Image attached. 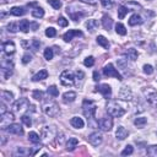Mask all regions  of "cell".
Instances as JSON below:
<instances>
[{
	"instance_id": "1",
	"label": "cell",
	"mask_w": 157,
	"mask_h": 157,
	"mask_svg": "<svg viewBox=\"0 0 157 157\" xmlns=\"http://www.w3.org/2000/svg\"><path fill=\"white\" fill-rule=\"evenodd\" d=\"M82 110H83V114L87 119H93L94 114H96V110H97V105L93 101L85 99L83 103H82Z\"/></svg>"
},
{
	"instance_id": "2",
	"label": "cell",
	"mask_w": 157,
	"mask_h": 157,
	"mask_svg": "<svg viewBox=\"0 0 157 157\" xmlns=\"http://www.w3.org/2000/svg\"><path fill=\"white\" fill-rule=\"evenodd\" d=\"M13 72V64L12 61H10V59H5L2 58L1 60V76L4 77V80L9 78Z\"/></svg>"
},
{
	"instance_id": "3",
	"label": "cell",
	"mask_w": 157,
	"mask_h": 157,
	"mask_svg": "<svg viewBox=\"0 0 157 157\" xmlns=\"http://www.w3.org/2000/svg\"><path fill=\"white\" fill-rule=\"evenodd\" d=\"M107 112H108V114H109L110 117L119 118V117L124 115L125 109H124V108H121V107H120L119 104H117L115 102H113V103H110V104H108V105H107Z\"/></svg>"
},
{
	"instance_id": "4",
	"label": "cell",
	"mask_w": 157,
	"mask_h": 157,
	"mask_svg": "<svg viewBox=\"0 0 157 157\" xmlns=\"http://www.w3.org/2000/svg\"><path fill=\"white\" fill-rule=\"evenodd\" d=\"M144 94L146 101L148 102V104H151L152 107H157V91L152 87H147L144 90Z\"/></svg>"
},
{
	"instance_id": "5",
	"label": "cell",
	"mask_w": 157,
	"mask_h": 157,
	"mask_svg": "<svg viewBox=\"0 0 157 157\" xmlns=\"http://www.w3.org/2000/svg\"><path fill=\"white\" fill-rule=\"evenodd\" d=\"M43 112L48 115V117H55L58 113H59V107L55 102L53 101H49L47 103H44L43 105Z\"/></svg>"
},
{
	"instance_id": "6",
	"label": "cell",
	"mask_w": 157,
	"mask_h": 157,
	"mask_svg": "<svg viewBox=\"0 0 157 157\" xmlns=\"http://www.w3.org/2000/svg\"><path fill=\"white\" fill-rule=\"evenodd\" d=\"M103 74L104 76H108V77H115L118 80H123V76L120 75V72L114 67L113 64H107L104 67H103Z\"/></svg>"
},
{
	"instance_id": "7",
	"label": "cell",
	"mask_w": 157,
	"mask_h": 157,
	"mask_svg": "<svg viewBox=\"0 0 157 157\" xmlns=\"http://www.w3.org/2000/svg\"><path fill=\"white\" fill-rule=\"evenodd\" d=\"M13 119H15V117H13V114L11 112L6 110L5 113H1L0 114V126H1V129L5 130L13 121Z\"/></svg>"
},
{
	"instance_id": "8",
	"label": "cell",
	"mask_w": 157,
	"mask_h": 157,
	"mask_svg": "<svg viewBox=\"0 0 157 157\" xmlns=\"http://www.w3.org/2000/svg\"><path fill=\"white\" fill-rule=\"evenodd\" d=\"M74 81H75V76H74V74L71 71L64 70L60 74V82H61V85H64V86H72Z\"/></svg>"
},
{
	"instance_id": "9",
	"label": "cell",
	"mask_w": 157,
	"mask_h": 157,
	"mask_svg": "<svg viewBox=\"0 0 157 157\" xmlns=\"http://www.w3.org/2000/svg\"><path fill=\"white\" fill-rule=\"evenodd\" d=\"M98 126L101 130L103 131H110L112 128H113V119L110 118V115L108 114V117H103L101 118L99 123H98Z\"/></svg>"
},
{
	"instance_id": "10",
	"label": "cell",
	"mask_w": 157,
	"mask_h": 157,
	"mask_svg": "<svg viewBox=\"0 0 157 157\" xmlns=\"http://www.w3.org/2000/svg\"><path fill=\"white\" fill-rule=\"evenodd\" d=\"M87 139H88V142H90L92 146H99V145L102 144V141H103V136H102V134L98 132V131L91 132Z\"/></svg>"
},
{
	"instance_id": "11",
	"label": "cell",
	"mask_w": 157,
	"mask_h": 157,
	"mask_svg": "<svg viewBox=\"0 0 157 157\" xmlns=\"http://www.w3.org/2000/svg\"><path fill=\"white\" fill-rule=\"evenodd\" d=\"M9 134H13V135H18V136H22L23 135V129L20 124H16V123H11L6 129H5Z\"/></svg>"
},
{
	"instance_id": "12",
	"label": "cell",
	"mask_w": 157,
	"mask_h": 157,
	"mask_svg": "<svg viewBox=\"0 0 157 157\" xmlns=\"http://www.w3.org/2000/svg\"><path fill=\"white\" fill-rule=\"evenodd\" d=\"M29 105H31V104H29V102H28L26 98H20L18 101H16V102L13 103V109H15L16 112H21V110L28 108Z\"/></svg>"
},
{
	"instance_id": "13",
	"label": "cell",
	"mask_w": 157,
	"mask_h": 157,
	"mask_svg": "<svg viewBox=\"0 0 157 157\" xmlns=\"http://www.w3.org/2000/svg\"><path fill=\"white\" fill-rule=\"evenodd\" d=\"M54 135H55V129H54V126H44V128L42 129V137H43L45 141L53 139Z\"/></svg>"
},
{
	"instance_id": "14",
	"label": "cell",
	"mask_w": 157,
	"mask_h": 157,
	"mask_svg": "<svg viewBox=\"0 0 157 157\" xmlns=\"http://www.w3.org/2000/svg\"><path fill=\"white\" fill-rule=\"evenodd\" d=\"M74 37H82V32L78 31V29H69L64 36H63V39L65 42H70L72 40Z\"/></svg>"
},
{
	"instance_id": "15",
	"label": "cell",
	"mask_w": 157,
	"mask_h": 157,
	"mask_svg": "<svg viewBox=\"0 0 157 157\" xmlns=\"http://www.w3.org/2000/svg\"><path fill=\"white\" fill-rule=\"evenodd\" d=\"M1 49H2V52H4L5 54L11 55V54H13V53H15V43H13L12 40L4 42V43L1 44Z\"/></svg>"
},
{
	"instance_id": "16",
	"label": "cell",
	"mask_w": 157,
	"mask_h": 157,
	"mask_svg": "<svg viewBox=\"0 0 157 157\" xmlns=\"http://www.w3.org/2000/svg\"><path fill=\"white\" fill-rule=\"evenodd\" d=\"M36 151H32L31 148H27V147H16L15 150V156H20V157H25V156H31V155H34Z\"/></svg>"
},
{
	"instance_id": "17",
	"label": "cell",
	"mask_w": 157,
	"mask_h": 157,
	"mask_svg": "<svg viewBox=\"0 0 157 157\" xmlns=\"http://www.w3.org/2000/svg\"><path fill=\"white\" fill-rule=\"evenodd\" d=\"M96 88H97V91H98V92H101V93L103 94V97H104V98H109V97H110V94H112V88H110V86H109V85H107V83H102V85L97 86Z\"/></svg>"
},
{
	"instance_id": "18",
	"label": "cell",
	"mask_w": 157,
	"mask_h": 157,
	"mask_svg": "<svg viewBox=\"0 0 157 157\" xmlns=\"http://www.w3.org/2000/svg\"><path fill=\"white\" fill-rule=\"evenodd\" d=\"M137 55H139V53H137V50L134 49V48H129V49L124 53L125 59H126V60H130V61H135V60L137 59Z\"/></svg>"
},
{
	"instance_id": "19",
	"label": "cell",
	"mask_w": 157,
	"mask_h": 157,
	"mask_svg": "<svg viewBox=\"0 0 157 157\" xmlns=\"http://www.w3.org/2000/svg\"><path fill=\"white\" fill-rule=\"evenodd\" d=\"M119 97L124 101H130L132 98V93L129 87H121V90L119 92Z\"/></svg>"
},
{
	"instance_id": "20",
	"label": "cell",
	"mask_w": 157,
	"mask_h": 157,
	"mask_svg": "<svg viewBox=\"0 0 157 157\" xmlns=\"http://www.w3.org/2000/svg\"><path fill=\"white\" fill-rule=\"evenodd\" d=\"M128 135H129V132H128V130L124 128V126H118L117 128V131H115V136H117V139L118 140H125L126 137H128Z\"/></svg>"
},
{
	"instance_id": "21",
	"label": "cell",
	"mask_w": 157,
	"mask_h": 157,
	"mask_svg": "<svg viewBox=\"0 0 157 157\" xmlns=\"http://www.w3.org/2000/svg\"><path fill=\"white\" fill-rule=\"evenodd\" d=\"M70 124H71L74 128H76V129H82V128L85 126V121H83L82 118H80V117H72V118L70 119Z\"/></svg>"
},
{
	"instance_id": "22",
	"label": "cell",
	"mask_w": 157,
	"mask_h": 157,
	"mask_svg": "<svg viewBox=\"0 0 157 157\" xmlns=\"http://www.w3.org/2000/svg\"><path fill=\"white\" fill-rule=\"evenodd\" d=\"M48 77V71L45 70V69H42V70H39L33 77H32V81H34V82H37V81H40V80H44V78H47Z\"/></svg>"
},
{
	"instance_id": "23",
	"label": "cell",
	"mask_w": 157,
	"mask_h": 157,
	"mask_svg": "<svg viewBox=\"0 0 157 157\" xmlns=\"http://www.w3.org/2000/svg\"><path fill=\"white\" fill-rule=\"evenodd\" d=\"M142 22H144L142 17H141L140 15H137V13H134V15H131V17H130V20H129V25H130V26L141 25Z\"/></svg>"
},
{
	"instance_id": "24",
	"label": "cell",
	"mask_w": 157,
	"mask_h": 157,
	"mask_svg": "<svg viewBox=\"0 0 157 157\" xmlns=\"http://www.w3.org/2000/svg\"><path fill=\"white\" fill-rule=\"evenodd\" d=\"M75 98H76V93L74 91H69V92H65L63 94V101L65 103H71L75 101Z\"/></svg>"
},
{
	"instance_id": "25",
	"label": "cell",
	"mask_w": 157,
	"mask_h": 157,
	"mask_svg": "<svg viewBox=\"0 0 157 157\" xmlns=\"http://www.w3.org/2000/svg\"><path fill=\"white\" fill-rule=\"evenodd\" d=\"M78 145V140L76 137H70L66 142V151H74Z\"/></svg>"
},
{
	"instance_id": "26",
	"label": "cell",
	"mask_w": 157,
	"mask_h": 157,
	"mask_svg": "<svg viewBox=\"0 0 157 157\" xmlns=\"http://www.w3.org/2000/svg\"><path fill=\"white\" fill-rule=\"evenodd\" d=\"M102 25H103V27H104L107 31H109V29L112 28V26H113V20H112L108 15H104V16L102 17Z\"/></svg>"
},
{
	"instance_id": "27",
	"label": "cell",
	"mask_w": 157,
	"mask_h": 157,
	"mask_svg": "<svg viewBox=\"0 0 157 157\" xmlns=\"http://www.w3.org/2000/svg\"><path fill=\"white\" fill-rule=\"evenodd\" d=\"M25 12H26V10H25V7H22V6H13V7L10 10V13L13 15V16H22Z\"/></svg>"
},
{
	"instance_id": "28",
	"label": "cell",
	"mask_w": 157,
	"mask_h": 157,
	"mask_svg": "<svg viewBox=\"0 0 157 157\" xmlns=\"http://www.w3.org/2000/svg\"><path fill=\"white\" fill-rule=\"evenodd\" d=\"M86 27L88 28V31L90 32H94L97 28H98V21L97 20H88L87 22H86Z\"/></svg>"
},
{
	"instance_id": "29",
	"label": "cell",
	"mask_w": 157,
	"mask_h": 157,
	"mask_svg": "<svg viewBox=\"0 0 157 157\" xmlns=\"http://www.w3.org/2000/svg\"><path fill=\"white\" fill-rule=\"evenodd\" d=\"M1 101L2 102H12L13 101V96L11 92L9 91H1Z\"/></svg>"
},
{
	"instance_id": "30",
	"label": "cell",
	"mask_w": 157,
	"mask_h": 157,
	"mask_svg": "<svg viewBox=\"0 0 157 157\" xmlns=\"http://www.w3.org/2000/svg\"><path fill=\"white\" fill-rule=\"evenodd\" d=\"M97 43L99 44V45H102L103 48H105V49H109V42H108V39L104 37V36H98L97 37Z\"/></svg>"
},
{
	"instance_id": "31",
	"label": "cell",
	"mask_w": 157,
	"mask_h": 157,
	"mask_svg": "<svg viewBox=\"0 0 157 157\" xmlns=\"http://www.w3.org/2000/svg\"><path fill=\"white\" fill-rule=\"evenodd\" d=\"M134 124H135V126H137L139 129H142V128L147 124V119L144 118V117H139V118H136V119L134 120Z\"/></svg>"
},
{
	"instance_id": "32",
	"label": "cell",
	"mask_w": 157,
	"mask_h": 157,
	"mask_svg": "<svg viewBox=\"0 0 157 157\" xmlns=\"http://www.w3.org/2000/svg\"><path fill=\"white\" fill-rule=\"evenodd\" d=\"M67 13L70 15L71 20H74V21H78V20L81 18V17H83V16H85V12H82V11H80V10H77V12L67 11Z\"/></svg>"
},
{
	"instance_id": "33",
	"label": "cell",
	"mask_w": 157,
	"mask_h": 157,
	"mask_svg": "<svg viewBox=\"0 0 157 157\" xmlns=\"http://www.w3.org/2000/svg\"><path fill=\"white\" fill-rule=\"evenodd\" d=\"M18 26H20V31H22V32L26 33V32H28V29L31 27V23L27 20H21L20 23H18Z\"/></svg>"
},
{
	"instance_id": "34",
	"label": "cell",
	"mask_w": 157,
	"mask_h": 157,
	"mask_svg": "<svg viewBox=\"0 0 157 157\" xmlns=\"http://www.w3.org/2000/svg\"><path fill=\"white\" fill-rule=\"evenodd\" d=\"M28 140H29V142H32V144H39L40 137H39V135H38L36 131H31V132L28 134Z\"/></svg>"
},
{
	"instance_id": "35",
	"label": "cell",
	"mask_w": 157,
	"mask_h": 157,
	"mask_svg": "<svg viewBox=\"0 0 157 157\" xmlns=\"http://www.w3.org/2000/svg\"><path fill=\"white\" fill-rule=\"evenodd\" d=\"M32 16L36 18H42L44 16V10L42 7H34L32 10Z\"/></svg>"
},
{
	"instance_id": "36",
	"label": "cell",
	"mask_w": 157,
	"mask_h": 157,
	"mask_svg": "<svg viewBox=\"0 0 157 157\" xmlns=\"http://www.w3.org/2000/svg\"><path fill=\"white\" fill-rule=\"evenodd\" d=\"M128 12H129V9H128L126 6H120V7L118 9V17H119L120 20H123Z\"/></svg>"
},
{
	"instance_id": "37",
	"label": "cell",
	"mask_w": 157,
	"mask_h": 157,
	"mask_svg": "<svg viewBox=\"0 0 157 157\" xmlns=\"http://www.w3.org/2000/svg\"><path fill=\"white\" fill-rule=\"evenodd\" d=\"M115 32L120 36H125L126 34V29H125V26L121 25V23H117L115 25Z\"/></svg>"
},
{
	"instance_id": "38",
	"label": "cell",
	"mask_w": 157,
	"mask_h": 157,
	"mask_svg": "<svg viewBox=\"0 0 157 157\" xmlns=\"http://www.w3.org/2000/svg\"><path fill=\"white\" fill-rule=\"evenodd\" d=\"M48 94L49 96H52V97H58L59 96V90L56 88V86H50V87H48Z\"/></svg>"
},
{
	"instance_id": "39",
	"label": "cell",
	"mask_w": 157,
	"mask_h": 157,
	"mask_svg": "<svg viewBox=\"0 0 157 157\" xmlns=\"http://www.w3.org/2000/svg\"><path fill=\"white\" fill-rule=\"evenodd\" d=\"M147 155L152 157H157V145H151L147 147Z\"/></svg>"
},
{
	"instance_id": "40",
	"label": "cell",
	"mask_w": 157,
	"mask_h": 157,
	"mask_svg": "<svg viewBox=\"0 0 157 157\" xmlns=\"http://www.w3.org/2000/svg\"><path fill=\"white\" fill-rule=\"evenodd\" d=\"M53 56H54L53 49L52 48H45L44 49V58H45V60H52Z\"/></svg>"
},
{
	"instance_id": "41",
	"label": "cell",
	"mask_w": 157,
	"mask_h": 157,
	"mask_svg": "<svg viewBox=\"0 0 157 157\" xmlns=\"http://www.w3.org/2000/svg\"><path fill=\"white\" fill-rule=\"evenodd\" d=\"M18 29H20V26H18L17 23H15V22H11V23H9V25H7V31H9V32L16 33Z\"/></svg>"
},
{
	"instance_id": "42",
	"label": "cell",
	"mask_w": 157,
	"mask_h": 157,
	"mask_svg": "<svg viewBox=\"0 0 157 157\" xmlns=\"http://www.w3.org/2000/svg\"><path fill=\"white\" fill-rule=\"evenodd\" d=\"M48 4L53 6L55 10H59L61 7V1L60 0H48Z\"/></svg>"
},
{
	"instance_id": "43",
	"label": "cell",
	"mask_w": 157,
	"mask_h": 157,
	"mask_svg": "<svg viewBox=\"0 0 157 157\" xmlns=\"http://www.w3.org/2000/svg\"><path fill=\"white\" fill-rule=\"evenodd\" d=\"M83 64H85V66H88V67L93 66V65H94V58H93V56H87V58L83 60Z\"/></svg>"
},
{
	"instance_id": "44",
	"label": "cell",
	"mask_w": 157,
	"mask_h": 157,
	"mask_svg": "<svg viewBox=\"0 0 157 157\" xmlns=\"http://www.w3.org/2000/svg\"><path fill=\"white\" fill-rule=\"evenodd\" d=\"M132 152H134L132 146H131V145H128V146H125V148L121 151V155H123V156H129V155H131Z\"/></svg>"
},
{
	"instance_id": "45",
	"label": "cell",
	"mask_w": 157,
	"mask_h": 157,
	"mask_svg": "<svg viewBox=\"0 0 157 157\" xmlns=\"http://www.w3.org/2000/svg\"><path fill=\"white\" fill-rule=\"evenodd\" d=\"M45 36L47 37H55L56 36V29L53 28V27H48L45 29Z\"/></svg>"
},
{
	"instance_id": "46",
	"label": "cell",
	"mask_w": 157,
	"mask_h": 157,
	"mask_svg": "<svg viewBox=\"0 0 157 157\" xmlns=\"http://www.w3.org/2000/svg\"><path fill=\"white\" fill-rule=\"evenodd\" d=\"M32 96H33V98H34V99H37V101H42V99H43V92H42V91H39V90L33 91Z\"/></svg>"
},
{
	"instance_id": "47",
	"label": "cell",
	"mask_w": 157,
	"mask_h": 157,
	"mask_svg": "<svg viewBox=\"0 0 157 157\" xmlns=\"http://www.w3.org/2000/svg\"><path fill=\"white\" fill-rule=\"evenodd\" d=\"M21 120H22V123H23L26 126H28V128L32 125V120H31V118H29L28 115H22V117H21Z\"/></svg>"
},
{
	"instance_id": "48",
	"label": "cell",
	"mask_w": 157,
	"mask_h": 157,
	"mask_svg": "<svg viewBox=\"0 0 157 157\" xmlns=\"http://www.w3.org/2000/svg\"><path fill=\"white\" fill-rule=\"evenodd\" d=\"M31 44H32L33 50H38V49H39V47H40V42H39L37 38H33V39H32V42H31Z\"/></svg>"
},
{
	"instance_id": "49",
	"label": "cell",
	"mask_w": 157,
	"mask_h": 157,
	"mask_svg": "<svg viewBox=\"0 0 157 157\" xmlns=\"http://www.w3.org/2000/svg\"><path fill=\"white\" fill-rule=\"evenodd\" d=\"M67 23H69V22H67V20H66L65 17H63V16H61V17H59V18H58V25H59L60 27H66V26H67Z\"/></svg>"
},
{
	"instance_id": "50",
	"label": "cell",
	"mask_w": 157,
	"mask_h": 157,
	"mask_svg": "<svg viewBox=\"0 0 157 157\" xmlns=\"http://www.w3.org/2000/svg\"><path fill=\"white\" fill-rule=\"evenodd\" d=\"M101 4L103 5V7L105 9H110L113 6V1L112 0H101Z\"/></svg>"
},
{
	"instance_id": "51",
	"label": "cell",
	"mask_w": 157,
	"mask_h": 157,
	"mask_svg": "<svg viewBox=\"0 0 157 157\" xmlns=\"http://www.w3.org/2000/svg\"><path fill=\"white\" fill-rule=\"evenodd\" d=\"M144 72L147 74V75H151V74L153 72V67H152L151 65L146 64V65H144Z\"/></svg>"
},
{
	"instance_id": "52",
	"label": "cell",
	"mask_w": 157,
	"mask_h": 157,
	"mask_svg": "<svg viewBox=\"0 0 157 157\" xmlns=\"http://www.w3.org/2000/svg\"><path fill=\"white\" fill-rule=\"evenodd\" d=\"M31 60H32V55L28 54V53H26V54L22 56V63H23V64H27V63H29Z\"/></svg>"
},
{
	"instance_id": "53",
	"label": "cell",
	"mask_w": 157,
	"mask_h": 157,
	"mask_svg": "<svg viewBox=\"0 0 157 157\" xmlns=\"http://www.w3.org/2000/svg\"><path fill=\"white\" fill-rule=\"evenodd\" d=\"M63 141H64V135H63V134H59L58 137H56V142H58L59 145H61Z\"/></svg>"
},
{
	"instance_id": "54",
	"label": "cell",
	"mask_w": 157,
	"mask_h": 157,
	"mask_svg": "<svg viewBox=\"0 0 157 157\" xmlns=\"http://www.w3.org/2000/svg\"><path fill=\"white\" fill-rule=\"evenodd\" d=\"M93 80H94V81H98V80H99V74H98L97 71L93 72Z\"/></svg>"
},
{
	"instance_id": "55",
	"label": "cell",
	"mask_w": 157,
	"mask_h": 157,
	"mask_svg": "<svg viewBox=\"0 0 157 157\" xmlns=\"http://www.w3.org/2000/svg\"><path fill=\"white\" fill-rule=\"evenodd\" d=\"M76 76H77V77H80V80H82V77H83L85 75H83V72H82V71H76Z\"/></svg>"
},
{
	"instance_id": "56",
	"label": "cell",
	"mask_w": 157,
	"mask_h": 157,
	"mask_svg": "<svg viewBox=\"0 0 157 157\" xmlns=\"http://www.w3.org/2000/svg\"><path fill=\"white\" fill-rule=\"evenodd\" d=\"M81 1H83V2H88V4H92V5H93V4H96L98 0H81Z\"/></svg>"
},
{
	"instance_id": "57",
	"label": "cell",
	"mask_w": 157,
	"mask_h": 157,
	"mask_svg": "<svg viewBox=\"0 0 157 157\" xmlns=\"http://www.w3.org/2000/svg\"><path fill=\"white\" fill-rule=\"evenodd\" d=\"M31 26H32V29H33V31H36V29L38 28V25H37V23H31Z\"/></svg>"
},
{
	"instance_id": "58",
	"label": "cell",
	"mask_w": 157,
	"mask_h": 157,
	"mask_svg": "<svg viewBox=\"0 0 157 157\" xmlns=\"http://www.w3.org/2000/svg\"><path fill=\"white\" fill-rule=\"evenodd\" d=\"M146 1H152V0H146Z\"/></svg>"
},
{
	"instance_id": "59",
	"label": "cell",
	"mask_w": 157,
	"mask_h": 157,
	"mask_svg": "<svg viewBox=\"0 0 157 157\" xmlns=\"http://www.w3.org/2000/svg\"><path fill=\"white\" fill-rule=\"evenodd\" d=\"M156 135H157V131H156Z\"/></svg>"
}]
</instances>
